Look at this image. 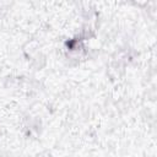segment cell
Masks as SVG:
<instances>
[{
  "mask_svg": "<svg viewBox=\"0 0 157 157\" xmlns=\"http://www.w3.org/2000/svg\"><path fill=\"white\" fill-rule=\"evenodd\" d=\"M39 48H40V44L37 39H29L23 44L22 50L28 59H33L36 55L39 54Z\"/></svg>",
  "mask_w": 157,
  "mask_h": 157,
  "instance_id": "obj_1",
  "label": "cell"
}]
</instances>
